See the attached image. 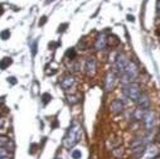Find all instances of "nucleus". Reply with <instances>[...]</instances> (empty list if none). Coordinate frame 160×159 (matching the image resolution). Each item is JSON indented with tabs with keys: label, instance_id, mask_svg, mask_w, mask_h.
Instances as JSON below:
<instances>
[{
	"label": "nucleus",
	"instance_id": "obj_24",
	"mask_svg": "<svg viewBox=\"0 0 160 159\" xmlns=\"http://www.w3.org/2000/svg\"><path fill=\"white\" fill-rule=\"evenodd\" d=\"M35 149H37V144H32V148H30L29 153H30V154H34V153H35Z\"/></svg>",
	"mask_w": 160,
	"mask_h": 159
},
{
	"label": "nucleus",
	"instance_id": "obj_18",
	"mask_svg": "<svg viewBox=\"0 0 160 159\" xmlns=\"http://www.w3.org/2000/svg\"><path fill=\"white\" fill-rule=\"evenodd\" d=\"M7 156H10L9 150L5 149V148H0V159H2V158H7Z\"/></svg>",
	"mask_w": 160,
	"mask_h": 159
},
{
	"label": "nucleus",
	"instance_id": "obj_12",
	"mask_svg": "<svg viewBox=\"0 0 160 159\" xmlns=\"http://www.w3.org/2000/svg\"><path fill=\"white\" fill-rule=\"evenodd\" d=\"M145 149H146V145H141V146H136V148H132V150H131V154H132V159H141L142 154L145 153Z\"/></svg>",
	"mask_w": 160,
	"mask_h": 159
},
{
	"label": "nucleus",
	"instance_id": "obj_10",
	"mask_svg": "<svg viewBox=\"0 0 160 159\" xmlns=\"http://www.w3.org/2000/svg\"><path fill=\"white\" fill-rule=\"evenodd\" d=\"M159 156V150L155 145H150V146H146L145 149V156L142 159H152V158H156Z\"/></svg>",
	"mask_w": 160,
	"mask_h": 159
},
{
	"label": "nucleus",
	"instance_id": "obj_26",
	"mask_svg": "<svg viewBox=\"0 0 160 159\" xmlns=\"http://www.w3.org/2000/svg\"><path fill=\"white\" fill-rule=\"evenodd\" d=\"M46 22H47V17H42L41 20H39V25H43Z\"/></svg>",
	"mask_w": 160,
	"mask_h": 159
},
{
	"label": "nucleus",
	"instance_id": "obj_3",
	"mask_svg": "<svg viewBox=\"0 0 160 159\" xmlns=\"http://www.w3.org/2000/svg\"><path fill=\"white\" fill-rule=\"evenodd\" d=\"M122 92L128 99H130L132 101H138V99L141 95V87L138 82H131V84H128L124 86Z\"/></svg>",
	"mask_w": 160,
	"mask_h": 159
},
{
	"label": "nucleus",
	"instance_id": "obj_28",
	"mask_svg": "<svg viewBox=\"0 0 160 159\" xmlns=\"http://www.w3.org/2000/svg\"><path fill=\"white\" fill-rule=\"evenodd\" d=\"M156 8H158V10H160V0H158V3H156Z\"/></svg>",
	"mask_w": 160,
	"mask_h": 159
},
{
	"label": "nucleus",
	"instance_id": "obj_31",
	"mask_svg": "<svg viewBox=\"0 0 160 159\" xmlns=\"http://www.w3.org/2000/svg\"><path fill=\"white\" fill-rule=\"evenodd\" d=\"M51 2H54V0H47V3H51Z\"/></svg>",
	"mask_w": 160,
	"mask_h": 159
},
{
	"label": "nucleus",
	"instance_id": "obj_16",
	"mask_svg": "<svg viewBox=\"0 0 160 159\" xmlns=\"http://www.w3.org/2000/svg\"><path fill=\"white\" fill-rule=\"evenodd\" d=\"M42 100H43V104L47 105L48 102L52 101V95H49V94H43V95H42Z\"/></svg>",
	"mask_w": 160,
	"mask_h": 159
},
{
	"label": "nucleus",
	"instance_id": "obj_15",
	"mask_svg": "<svg viewBox=\"0 0 160 159\" xmlns=\"http://www.w3.org/2000/svg\"><path fill=\"white\" fill-rule=\"evenodd\" d=\"M12 62H13V59H12L10 57H5V58H3L2 61H0V69H5V68H8V67L12 64Z\"/></svg>",
	"mask_w": 160,
	"mask_h": 159
},
{
	"label": "nucleus",
	"instance_id": "obj_25",
	"mask_svg": "<svg viewBox=\"0 0 160 159\" xmlns=\"http://www.w3.org/2000/svg\"><path fill=\"white\" fill-rule=\"evenodd\" d=\"M8 81H9V84L12 82L13 85H15V84H17V78H15V77H9V78H8Z\"/></svg>",
	"mask_w": 160,
	"mask_h": 159
},
{
	"label": "nucleus",
	"instance_id": "obj_4",
	"mask_svg": "<svg viewBox=\"0 0 160 159\" xmlns=\"http://www.w3.org/2000/svg\"><path fill=\"white\" fill-rule=\"evenodd\" d=\"M128 63H129V59H128L126 56H124V54H118V56L116 57V61H115V68H113V72H115L117 76L121 77L122 73H124V71H125V68H126V66H128Z\"/></svg>",
	"mask_w": 160,
	"mask_h": 159
},
{
	"label": "nucleus",
	"instance_id": "obj_8",
	"mask_svg": "<svg viewBox=\"0 0 160 159\" xmlns=\"http://www.w3.org/2000/svg\"><path fill=\"white\" fill-rule=\"evenodd\" d=\"M115 84H116V73L113 71L108 72L106 78H105V89L106 91H111L113 87H115Z\"/></svg>",
	"mask_w": 160,
	"mask_h": 159
},
{
	"label": "nucleus",
	"instance_id": "obj_21",
	"mask_svg": "<svg viewBox=\"0 0 160 159\" xmlns=\"http://www.w3.org/2000/svg\"><path fill=\"white\" fill-rule=\"evenodd\" d=\"M68 102L69 104H77L78 102V96H68Z\"/></svg>",
	"mask_w": 160,
	"mask_h": 159
},
{
	"label": "nucleus",
	"instance_id": "obj_33",
	"mask_svg": "<svg viewBox=\"0 0 160 159\" xmlns=\"http://www.w3.org/2000/svg\"><path fill=\"white\" fill-rule=\"evenodd\" d=\"M158 13H159V17H160V10H158Z\"/></svg>",
	"mask_w": 160,
	"mask_h": 159
},
{
	"label": "nucleus",
	"instance_id": "obj_2",
	"mask_svg": "<svg viewBox=\"0 0 160 159\" xmlns=\"http://www.w3.org/2000/svg\"><path fill=\"white\" fill-rule=\"evenodd\" d=\"M138 74H139V68H138L136 63L134 61H129V63L121 76V82L124 84V86L128 84H131L136 80Z\"/></svg>",
	"mask_w": 160,
	"mask_h": 159
},
{
	"label": "nucleus",
	"instance_id": "obj_13",
	"mask_svg": "<svg viewBox=\"0 0 160 159\" xmlns=\"http://www.w3.org/2000/svg\"><path fill=\"white\" fill-rule=\"evenodd\" d=\"M122 110H124V104L121 102V100H115L111 104V111L113 114H120L122 112Z\"/></svg>",
	"mask_w": 160,
	"mask_h": 159
},
{
	"label": "nucleus",
	"instance_id": "obj_19",
	"mask_svg": "<svg viewBox=\"0 0 160 159\" xmlns=\"http://www.w3.org/2000/svg\"><path fill=\"white\" fill-rule=\"evenodd\" d=\"M81 155H82V153H81V150H72V153H71V156L73 158V159H79L81 158Z\"/></svg>",
	"mask_w": 160,
	"mask_h": 159
},
{
	"label": "nucleus",
	"instance_id": "obj_5",
	"mask_svg": "<svg viewBox=\"0 0 160 159\" xmlns=\"http://www.w3.org/2000/svg\"><path fill=\"white\" fill-rule=\"evenodd\" d=\"M74 84H76V78H74L72 74H67V76H64V77L61 80V82H59L61 87H62L64 91H68L69 89H72Z\"/></svg>",
	"mask_w": 160,
	"mask_h": 159
},
{
	"label": "nucleus",
	"instance_id": "obj_1",
	"mask_svg": "<svg viewBox=\"0 0 160 159\" xmlns=\"http://www.w3.org/2000/svg\"><path fill=\"white\" fill-rule=\"evenodd\" d=\"M82 138V128L79 126L77 123L72 124V126L68 129L64 139H63V146L67 149L73 148Z\"/></svg>",
	"mask_w": 160,
	"mask_h": 159
},
{
	"label": "nucleus",
	"instance_id": "obj_32",
	"mask_svg": "<svg viewBox=\"0 0 160 159\" xmlns=\"http://www.w3.org/2000/svg\"><path fill=\"white\" fill-rule=\"evenodd\" d=\"M152 159H160V156H156V158H152Z\"/></svg>",
	"mask_w": 160,
	"mask_h": 159
},
{
	"label": "nucleus",
	"instance_id": "obj_17",
	"mask_svg": "<svg viewBox=\"0 0 160 159\" xmlns=\"http://www.w3.org/2000/svg\"><path fill=\"white\" fill-rule=\"evenodd\" d=\"M9 37H10V30H8V29H5V30H3L2 33H0V38H2L3 41H7Z\"/></svg>",
	"mask_w": 160,
	"mask_h": 159
},
{
	"label": "nucleus",
	"instance_id": "obj_6",
	"mask_svg": "<svg viewBox=\"0 0 160 159\" xmlns=\"http://www.w3.org/2000/svg\"><path fill=\"white\" fill-rule=\"evenodd\" d=\"M85 72L87 76L92 77L95 73H96V59L93 57H90L86 59V63H85Z\"/></svg>",
	"mask_w": 160,
	"mask_h": 159
},
{
	"label": "nucleus",
	"instance_id": "obj_11",
	"mask_svg": "<svg viewBox=\"0 0 160 159\" xmlns=\"http://www.w3.org/2000/svg\"><path fill=\"white\" fill-rule=\"evenodd\" d=\"M136 102H138L139 107H142V109H149L150 107V99H149V96L146 94L141 92V95H140V97L138 99Z\"/></svg>",
	"mask_w": 160,
	"mask_h": 159
},
{
	"label": "nucleus",
	"instance_id": "obj_23",
	"mask_svg": "<svg viewBox=\"0 0 160 159\" xmlns=\"http://www.w3.org/2000/svg\"><path fill=\"white\" fill-rule=\"evenodd\" d=\"M67 27H68V24H67V23H64V24H62V25H59V29H58V32H59V33H61V32H64Z\"/></svg>",
	"mask_w": 160,
	"mask_h": 159
},
{
	"label": "nucleus",
	"instance_id": "obj_22",
	"mask_svg": "<svg viewBox=\"0 0 160 159\" xmlns=\"http://www.w3.org/2000/svg\"><path fill=\"white\" fill-rule=\"evenodd\" d=\"M118 150H122V148H121V149H120V148H118V149H115V150L112 151V153H113V155H116V156H121V155H122V151L120 153Z\"/></svg>",
	"mask_w": 160,
	"mask_h": 159
},
{
	"label": "nucleus",
	"instance_id": "obj_29",
	"mask_svg": "<svg viewBox=\"0 0 160 159\" xmlns=\"http://www.w3.org/2000/svg\"><path fill=\"white\" fill-rule=\"evenodd\" d=\"M4 13V9H3V5H0V15Z\"/></svg>",
	"mask_w": 160,
	"mask_h": 159
},
{
	"label": "nucleus",
	"instance_id": "obj_20",
	"mask_svg": "<svg viewBox=\"0 0 160 159\" xmlns=\"http://www.w3.org/2000/svg\"><path fill=\"white\" fill-rule=\"evenodd\" d=\"M66 56H67L68 58H71V59H72V58H74V57H76V49H74V48H69V49L67 51Z\"/></svg>",
	"mask_w": 160,
	"mask_h": 159
},
{
	"label": "nucleus",
	"instance_id": "obj_30",
	"mask_svg": "<svg viewBox=\"0 0 160 159\" xmlns=\"http://www.w3.org/2000/svg\"><path fill=\"white\" fill-rule=\"evenodd\" d=\"M128 18H129V20H131V22H134V17H132V15H129Z\"/></svg>",
	"mask_w": 160,
	"mask_h": 159
},
{
	"label": "nucleus",
	"instance_id": "obj_7",
	"mask_svg": "<svg viewBox=\"0 0 160 159\" xmlns=\"http://www.w3.org/2000/svg\"><path fill=\"white\" fill-rule=\"evenodd\" d=\"M142 123H144V126H145L149 131L155 126V116H154V112H152V111L148 110L145 117L142 119Z\"/></svg>",
	"mask_w": 160,
	"mask_h": 159
},
{
	"label": "nucleus",
	"instance_id": "obj_9",
	"mask_svg": "<svg viewBox=\"0 0 160 159\" xmlns=\"http://www.w3.org/2000/svg\"><path fill=\"white\" fill-rule=\"evenodd\" d=\"M106 46H107V38H106V35L102 33V34H100V35L97 37V39H96L95 48H96L97 51H102V49L106 48Z\"/></svg>",
	"mask_w": 160,
	"mask_h": 159
},
{
	"label": "nucleus",
	"instance_id": "obj_14",
	"mask_svg": "<svg viewBox=\"0 0 160 159\" xmlns=\"http://www.w3.org/2000/svg\"><path fill=\"white\" fill-rule=\"evenodd\" d=\"M149 109H142V107H139L134 111V119L135 120H142V119L145 117L146 112H148Z\"/></svg>",
	"mask_w": 160,
	"mask_h": 159
},
{
	"label": "nucleus",
	"instance_id": "obj_34",
	"mask_svg": "<svg viewBox=\"0 0 160 159\" xmlns=\"http://www.w3.org/2000/svg\"><path fill=\"white\" fill-rule=\"evenodd\" d=\"M56 159H61V158H56Z\"/></svg>",
	"mask_w": 160,
	"mask_h": 159
},
{
	"label": "nucleus",
	"instance_id": "obj_27",
	"mask_svg": "<svg viewBox=\"0 0 160 159\" xmlns=\"http://www.w3.org/2000/svg\"><path fill=\"white\" fill-rule=\"evenodd\" d=\"M32 52H33V56H34L35 52H37V42L33 43V46H32Z\"/></svg>",
	"mask_w": 160,
	"mask_h": 159
}]
</instances>
